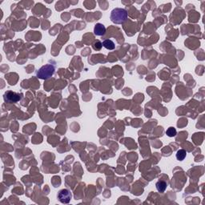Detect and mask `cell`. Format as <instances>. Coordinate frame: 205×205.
<instances>
[{"label": "cell", "mask_w": 205, "mask_h": 205, "mask_svg": "<svg viewBox=\"0 0 205 205\" xmlns=\"http://www.w3.org/2000/svg\"><path fill=\"white\" fill-rule=\"evenodd\" d=\"M128 19V12L124 8H115L111 13V20L115 24H122Z\"/></svg>", "instance_id": "6da1fadb"}, {"label": "cell", "mask_w": 205, "mask_h": 205, "mask_svg": "<svg viewBox=\"0 0 205 205\" xmlns=\"http://www.w3.org/2000/svg\"><path fill=\"white\" fill-rule=\"evenodd\" d=\"M55 67L52 64H46L43 65L39 69V71L36 73L37 77L41 79V80H47L49 78L54 75Z\"/></svg>", "instance_id": "7a4b0ae2"}, {"label": "cell", "mask_w": 205, "mask_h": 205, "mask_svg": "<svg viewBox=\"0 0 205 205\" xmlns=\"http://www.w3.org/2000/svg\"><path fill=\"white\" fill-rule=\"evenodd\" d=\"M22 96H23L22 94L15 93L11 91H7L4 93L3 98H4V100L7 102H17L21 99Z\"/></svg>", "instance_id": "3957f363"}, {"label": "cell", "mask_w": 205, "mask_h": 205, "mask_svg": "<svg viewBox=\"0 0 205 205\" xmlns=\"http://www.w3.org/2000/svg\"><path fill=\"white\" fill-rule=\"evenodd\" d=\"M58 199L63 203H68L71 199V193L67 189H62L58 193Z\"/></svg>", "instance_id": "277c9868"}, {"label": "cell", "mask_w": 205, "mask_h": 205, "mask_svg": "<svg viewBox=\"0 0 205 205\" xmlns=\"http://www.w3.org/2000/svg\"><path fill=\"white\" fill-rule=\"evenodd\" d=\"M106 33V27L102 23H97L95 26L94 34L97 36H102Z\"/></svg>", "instance_id": "5b68a950"}, {"label": "cell", "mask_w": 205, "mask_h": 205, "mask_svg": "<svg viewBox=\"0 0 205 205\" xmlns=\"http://www.w3.org/2000/svg\"><path fill=\"white\" fill-rule=\"evenodd\" d=\"M102 43V47H104L105 48L107 49V50H112L115 48V43L111 39H105Z\"/></svg>", "instance_id": "8992f818"}, {"label": "cell", "mask_w": 205, "mask_h": 205, "mask_svg": "<svg viewBox=\"0 0 205 205\" xmlns=\"http://www.w3.org/2000/svg\"><path fill=\"white\" fill-rule=\"evenodd\" d=\"M155 186H156V189L158 190L159 192H164L167 188V184H166L164 181L163 180H159L158 182L155 184Z\"/></svg>", "instance_id": "52a82bcc"}, {"label": "cell", "mask_w": 205, "mask_h": 205, "mask_svg": "<svg viewBox=\"0 0 205 205\" xmlns=\"http://www.w3.org/2000/svg\"><path fill=\"white\" fill-rule=\"evenodd\" d=\"M186 155L187 151L184 149H180L176 153V159L180 160V161H182V160H184L186 158Z\"/></svg>", "instance_id": "ba28073f"}, {"label": "cell", "mask_w": 205, "mask_h": 205, "mask_svg": "<svg viewBox=\"0 0 205 205\" xmlns=\"http://www.w3.org/2000/svg\"><path fill=\"white\" fill-rule=\"evenodd\" d=\"M176 133H177V132H176V128H173V127H170V128L166 131V135H167L168 137H174V136H176Z\"/></svg>", "instance_id": "9c48e42d"}, {"label": "cell", "mask_w": 205, "mask_h": 205, "mask_svg": "<svg viewBox=\"0 0 205 205\" xmlns=\"http://www.w3.org/2000/svg\"><path fill=\"white\" fill-rule=\"evenodd\" d=\"M92 47L95 50H100L102 47V43L99 40H96L94 43L92 44Z\"/></svg>", "instance_id": "30bf717a"}]
</instances>
